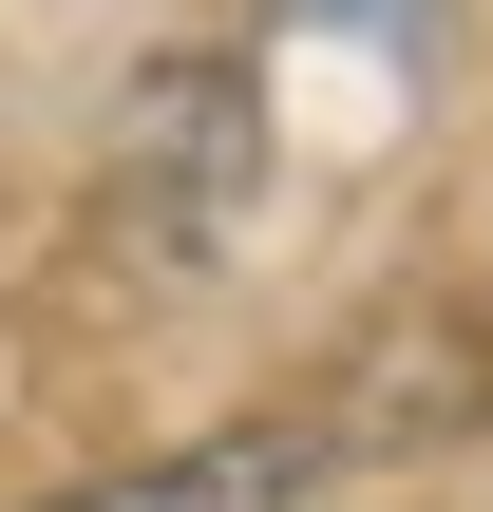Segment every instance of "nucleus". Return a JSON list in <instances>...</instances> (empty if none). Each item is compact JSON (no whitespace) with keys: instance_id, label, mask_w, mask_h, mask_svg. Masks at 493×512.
<instances>
[{"instance_id":"obj_1","label":"nucleus","mask_w":493,"mask_h":512,"mask_svg":"<svg viewBox=\"0 0 493 512\" xmlns=\"http://www.w3.org/2000/svg\"><path fill=\"white\" fill-rule=\"evenodd\" d=\"M133 209H152V247H209L247 209V76L228 57H171L133 95Z\"/></svg>"},{"instance_id":"obj_2","label":"nucleus","mask_w":493,"mask_h":512,"mask_svg":"<svg viewBox=\"0 0 493 512\" xmlns=\"http://www.w3.org/2000/svg\"><path fill=\"white\" fill-rule=\"evenodd\" d=\"M304 494V437H190V456H133V475H76L38 512H285Z\"/></svg>"}]
</instances>
